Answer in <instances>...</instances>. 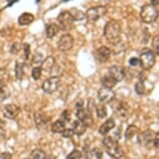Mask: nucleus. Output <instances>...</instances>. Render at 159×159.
<instances>
[{"label": "nucleus", "instance_id": "obj_11", "mask_svg": "<svg viewBox=\"0 0 159 159\" xmlns=\"http://www.w3.org/2000/svg\"><path fill=\"white\" fill-rule=\"evenodd\" d=\"M110 55H111V51H110L109 48L102 46L96 51L95 57L97 59V61H99V62H105L109 59Z\"/></svg>", "mask_w": 159, "mask_h": 159}, {"label": "nucleus", "instance_id": "obj_18", "mask_svg": "<svg viewBox=\"0 0 159 159\" xmlns=\"http://www.w3.org/2000/svg\"><path fill=\"white\" fill-rule=\"evenodd\" d=\"M101 83H102V85H103V88L111 89L113 86H116V81L110 76V75H106V76H104L101 79Z\"/></svg>", "mask_w": 159, "mask_h": 159}, {"label": "nucleus", "instance_id": "obj_4", "mask_svg": "<svg viewBox=\"0 0 159 159\" xmlns=\"http://www.w3.org/2000/svg\"><path fill=\"white\" fill-rule=\"evenodd\" d=\"M139 61V64H140V66H142L143 69H145V70H149V69H151L155 64L154 52L150 49L143 50L142 53H140Z\"/></svg>", "mask_w": 159, "mask_h": 159}, {"label": "nucleus", "instance_id": "obj_32", "mask_svg": "<svg viewBox=\"0 0 159 159\" xmlns=\"http://www.w3.org/2000/svg\"><path fill=\"white\" fill-rule=\"evenodd\" d=\"M8 96H10V91H8L7 86H3L1 91H0V100H5Z\"/></svg>", "mask_w": 159, "mask_h": 159}, {"label": "nucleus", "instance_id": "obj_16", "mask_svg": "<svg viewBox=\"0 0 159 159\" xmlns=\"http://www.w3.org/2000/svg\"><path fill=\"white\" fill-rule=\"evenodd\" d=\"M34 15H31L29 13H24L19 17L18 23H19L20 25L24 26V25H28V24H30L31 22H34Z\"/></svg>", "mask_w": 159, "mask_h": 159}, {"label": "nucleus", "instance_id": "obj_8", "mask_svg": "<svg viewBox=\"0 0 159 159\" xmlns=\"http://www.w3.org/2000/svg\"><path fill=\"white\" fill-rule=\"evenodd\" d=\"M74 45V38L71 34H66L64 35H61V38L59 39V41L57 42V47L59 50L61 51H68L70 50Z\"/></svg>", "mask_w": 159, "mask_h": 159}, {"label": "nucleus", "instance_id": "obj_17", "mask_svg": "<svg viewBox=\"0 0 159 159\" xmlns=\"http://www.w3.org/2000/svg\"><path fill=\"white\" fill-rule=\"evenodd\" d=\"M72 130H73L74 134H77V135H82V134L84 133L85 130H86V126L83 124L82 122H80L79 120H78V121L74 122Z\"/></svg>", "mask_w": 159, "mask_h": 159}, {"label": "nucleus", "instance_id": "obj_6", "mask_svg": "<svg viewBox=\"0 0 159 159\" xmlns=\"http://www.w3.org/2000/svg\"><path fill=\"white\" fill-rule=\"evenodd\" d=\"M57 21H58V24H59V29H62L65 31H68V30H71L72 27H73V23H74V20L72 16L70 15L69 11H62V13L59 14V16L57 17Z\"/></svg>", "mask_w": 159, "mask_h": 159}, {"label": "nucleus", "instance_id": "obj_22", "mask_svg": "<svg viewBox=\"0 0 159 159\" xmlns=\"http://www.w3.org/2000/svg\"><path fill=\"white\" fill-rule=\"evenodd\" d=\"M102 155H103L102 150L98 149V148H95L88 153V155H86V159H102Z\"/></svg>", "mask_w": 159, "mask_h": 159}, {"label": "nucleus", "instance_id": "obj_13", "mask_svg": "<svg viewBox=\"0 0 159 159\" xmlns=\"http://www.w3.org/2000/svg\"><path fill=\"white\" fill-rule=\"evenodd\" d=\"M109 75L116 80V82L122 81L125 77L124 69L122 67H119V66H113V67L109 69Z\"/></svg>", "mask_w": 159, "mask_h": 159}, {"label": "nucleus", "instance_id": "obj_3", "mask_svg": "<svg viewBox=\"0 0 159 159\" xmlns=\"http://www.w3.org/2000/svg\"><path fill=\"white\" fill-rule=\"evenodd\" d=\"M158 17L157 7H154L153 4H145L140 10V18L143 22L145 23H153L155 22Z\"/></svg>", "mask_w": 159, "mask_h": 159}, {"label": "nucleus", "instance_id": "obj_38", "mask_svg": "<svg viewBox=\"0 0 159 159\" xmlns=\"http://www.w3.org/2000/svg\"><path fill=\"white\" fill-rule=\"evenodd\" d=\"M18 45H19V43H15V44H14V46H13V48H11V53H14V54H17L18 51L20 50V48H19V47H17Z\"/></svg>", "mask_w": 159, "mask_h": 159}, {"label": "nucleus", "instance_id": "obj_42", "mask_svg": "<svg viewBox=\"0 0 159 159\" xmlns=\"http://www.w3.org/2000/svg\"><path fill=\"white\" fill-rule=\"evenodd\" d=\"M3 86H5V83H4L3 81H1V80H0V91H1Z\"/></svg>", "mask_w": 159, "mask_h": 159}, {"label": "nucleus", "instance_id": "obj_33", "mask_svg": "<svg viewBox=\"0 0 159 159\" xmlns=\"http://www.w3.org/2000/svg\"><path fill=\"white\" fill-rule=\"evenodd\" d=\"M153 48H154V50L156 51V54L159 55V38H158V35H156V37L153 39Z\"/></svg>", "mask_w": 159, "mask_h": 159}, {"label": "nucleus", "instance_id": "obj_2", "mask_svg": "<svg viewBox=\"0 0 159 159\" xmlns=\"http://www.w3.org/2000/svg\"><path fill=\"white\" fill-rule=\"evenodd\" d=\"M103 145H104L105 151L113 158H121L122 156L124 155L123 150L121 149V147L119 146L118 142H116L113 137H110V136L105 137L103 140Z\"/></svg>", "mask_w": 159, "mask_h": 159}, {"label": "nucleus", "instance_id": "obj_10", "mask_svg": "<svg viewBox=\"0 0 159 159\" xmlns=\"http://www.w3.org/2000/svg\"><path fill=\"white\" fill-rule=\"evenodd\" d=\"M78 120L80 122H82L86 127H91L94 123V120H93V116H92V113L91 111H89L88 109H79L77 110V113H76Z\"/></svg>", "mask_w": 159, "mask_h": 159}, {"label": "nucleus", "instance_id": "obj_26", "mask_svg": "<svg viewBox=\"0 0 159 159\" xmlns=\"http://www.w3.org/2000/svg\"><path fill=\"white\" fill-rule=\"evenodd\" d=\"M48 120H49V118H47L46 115H44V113H41V112L35 113V124L37 125H39V126L41 124L45 125Z\"/></svg>", "mask_w": 159, "mask_h": 159}, {"label": "nucleus", "instance_id": "obj_27", "mask_svg": "<svg viewBox=\"0 0 159 159\" xmlns=\"http://www.w3.org/2000/svg\"><path fill=\"white\" fill-rule=\"evenodd\" d=\"M137 132V128L135 127L134 125H130L129 127L127 128V130H126V133H125V136L127 139H131L132 137L136 134Z\"/></svg>", "mask_w": 159, "mask_h": 159}, {"label": "nucleus", "instance_id": "obj_41", "mask_svg": "<svg viewBox=\"0 0 159 159\" xmlns=\"http://www.w3.org/2000/svg\"><path fill=\"white\" fill-rule=\"evenodd\" d=\"M151 4H153L154 7H157L159 4V0H151Z\"/></svg>", "mask_w": 159, "mask_h": 159}, {"label": "nucleus", "instance_id": "obj_43", "mask_svg": "<svg viewBox=\"0 0 159 159\" xmlns=\"http://www.w3.org/2000/svg\"><path fill=\"white\" fill-rule=\"evenodd\" d=\"M62 2H66V1H69V0H61Z\"/></svg>", "mask_w": 159, "mask_h": 159}, {"label": "nucleus", "instance_id": "obj_28", "mask_svg": "<svg viewBox=\"0 0 159 159\" xmlns=\"http://www.w3.org/2000/svg\"><path fill=\"white\" fill-rule=\"evenodd\" d=\"M18 0H0V11H3L5 8L11 7Z\"/></svg>", "mask_w": 159, "mask_h": 159}, {"label": "nucleus", "instance_id": "obj_25", "mask_svg": "<svg viewBox=\"0 0 159 159\" xmlns=\"http://www.w3.org/2000/svg\"><path fill=\"white\" fill-rule=\"evenodd\" d=\"M16 77L19 80H21L24 77V65L22 62L17 61L16 64Z\"/></svg>", "mask_w": 159, "mask_h": 159}, {"label": "nucleus", "instance_id": "obj_35", "mask_svg": "<svg viewBox=\"0 0 159 159\" xmlns=\"http://www.w3.org/2000/svg\"><path fill=\"white\" fill-rule=\"evenodd\" d=\"M29 47H30V46H29L28 44L24 45V54H25V58H28L29 53H30V48H29Z\"/></svg>", "mask_w": 159, "mask_h": 159}, {"label": "nucleus", "instance_id": "obj_14", "mask_svg": "<svg viewBox=\"0 0 159 159\" xmlns=\"http://www.w3.org/2000/svg\"><path fill=\"white\" fill-rule=\"evenodd\" d=\"M115 126H116V123H115V121H113V119H108L106 122H104L103 124L100 126V128H99V132H100L102 135H105V134L108 133L111 129L115 128Z\"/></svg>", "mask_w": 159, "mask_h": 159}, {"label": "nucleus", "instance_id": "obj_7", "mask_svg": "<svg viewBox=\"0 0 159 159\" xmlns=\"http://www.w3.org/2000/svg\"><path fill=\"white\" fill-rule=\"evenodd\" d=\"M59 85H61V79H59V77H51L43 82L42 89L47 94H52L53 92H55L59 88Z\"/></svg>", "mask_w": 159, "mask_h": 159}, {"label": "nucleus", "instance_id": "obj_29", "mask_svg": "<svg viewBox=\"0 0 159 159\" xmlns=\"http://www.w3.org/2000/svg\"><path fill=\"white\" fill-rule=\"evenodd\" d=\"M135 92L139 95H143L146 93V86L143 81H139L135 84Z\"/></svg>", "mask_w": 159, "mask_h": 159}, {"label": "nucleus", "instance_id": "obj_31", "mask_svg": "<svg viewBox=\"0 0 159 159\" xmlns=\"http://www.w3.org/2000/svg\"><path fill=\"white\" fill-rule=\"evenodd\" d=\"M41 76H42V69L40 67L34 68V70H32V77H34V79L35 80L40 79Z\"/></svg>", "mask_w": 159, "mask_h": 159}, {"label": "nucleus", "instance_id": "obj_19", "mask_svg": "<svg viewBox=\"0 0 159 159\" xmlns=\"http://www.w3.org/2000/svg\"><path fill=\"white\" fill-rule=\"evenodd\" d=\"M58 31H59V27H58L57 24H55V23L49 24L46 28V34L49 39H52L53 37H55Z\"/></svg>", "mask_w": 159, "mask_h": 159}, {"label": "nucleus", "instance_id": "obj_15", "mask_svg": "<svg viewBox=\"0 0 159 159\" xmlns=\"http://www.w3.org/2000/svg\"><path fill=\"white\" fill-rule=\"evenodd\" d=\"M54 65H55L54 57H52V56H48V57L45 58V61H42L41 69L42 70H44L45 72H47V73H50V72L52 71L53 67H54Z\"/></svg>", "mask_w": 159, "mask_h": 159}, {"label": "nucleus", "instance_id": "obj_30", "mask_svg": "<svg viewBox=\"0 0 159 159\" xmlns=\"http://www.w3.org/2000/svg\"><path fill=\"white\" fill-rule=\"evenodd\" d=\"M81 158V152L78 150H74L67 156V159H80Z\"/></svg>", "mask_w": 159, "mask_h": 159}, {"label": "nucleus", "instance_id": "obj_45", "mask_svg": "<svg viewBox=\"0 0 159 159\" xmlns=\"http://www.w3.org/2000/svg\"><path fill=\"white\" fill-rule=\"evenodd\" d=\"M37 2H40V0H37Z\"/></svg>", "mask_w": 159, "mask_h": 159}, {"label": "nucleus", "instance_id": "obj_34", "mask_svg": "<svg viewBox=\"0 0 159 159\" xmlns=\"http://www.w3.org/2000/svg\"><path fill=\"white\" fill-rule=\"evenodd\" d=\"M61 134H62V136L66 137V139H70V137L73 136L74 132L72 129H65V130L61 132Z\"/></svg>", "mask_w": 159, "mask_h": 159}, {"label": "nucleus", "instance_id": "obj_24", "mask_svg": "<svg viewBox=\"0 0 159 159\" xmlns=\"http://www.w3.org/2000/svg\"><path fill=\"white\" fill-rule=\"evenodd\" d=\"M29 159H47V156L45 154V152H43L42 150H34L30 154Z\"/></svg>", "mask_w": 159, "mask_h": 159}, {"label": "nucleus", "instance_id": "obj_12", "mask_svg": "<svg viewBox=\"0 0 159 159\" xmlns=\"http://www.w3.org/2000/svg\"><path fill=\"white\" fill-rule=\"evenodd\" d=\"M19 112H20V108L15 104L5 105L3 108V116L7 119H10V120L16 119L18 115H19Z\"/></svg>", "mask_w": 159, "mask_h": 159}, {"label": "nucleus", "instance_id": "obj_37", "mask_svg": "<svg viewBox=\"0 0 159 159\" xmlns=\"http://www.w3.org/2000/svg\"><path fill=\"white\" fill-rule=\"evenodd\" d=\"M62 118H64L66 121H70L71 120V112L69 110H65L64 113H62Z\"/></svg>", "mask_w": 159, "mask_h": 159}, {"label": "nucleus", "instance_id": "obj_20", "mask_svg": "<svg viewBox=\"0 0 159 159\" xmlns=\"http://www.w3.org/2000/svg\"><path fill=\"white\" fill-rule=\"evenodd\" d=\"M69 13H70V15L72 16V18H73L74 21H80L85 18L84 13L80 10H78V8H71V10L69 11Z\"/></svg>", "mask_w": 159, "mask_h": 159}, {"label": "nucleus", "instance_id": "obj_21", "mask_svg": "<svg viewBox=\"0 0 159 159\" xmlns=\"http://www.w3.org/2000/svg\"><path fill=\"white\" fill-rule=\"evenodd\" d=\"M66 129V125H65V122L61 121V120H58V121H56L53 123L52 127H51V131L53 132V133H61L62 131H64Z\"/></svg>", "mask_w": 159, "mask_h": 159}, {"label": "nucleus", "instance_id": "obj_9", "mask_svg": "<svg viewBox=\"0 0 159 159\" xmlns=\"http://www.w3.org/2000/svg\"><path fill=\"white\" fill-rule=\"evenodd\" d=\"M113 98H115V93L112 89L101 88L98 91V99L101 102V104L110 103L113 100Z\"/></svg>", "mask_w": 159, "mask_h": 159}, {"label": "nucleus", "instance_id": "obj_5", "mask_svg": "<svg viewBox=\"0 0 159 159\" xmlns=\"http://www.w3.org/2000/svg\"><path fill=\"white\" fill-rule=\"evenodd\" d=\"M105 13H106V7H103V5H100V7L89 8V10L86 11V14L84 15H85L86 20H88L89 23H94L100 19L102 16H104Z\"/></svg>", "mask_w": 159, "mask_h": 159}, {"label": "nucleus", "instance_id": "obj_23", "mask_svg": "<svg viewBox=\"0 0 159 159\" xmlns=\"http://www.w3.org/2000/svg\"><path fill=\"white\" fill-rule=\"evenodd\" d=\"M96 111H97V116L99 119H103L107 115V109L104 104H98L96 105Z\"/></svg>", "mask_w": 159, "mask_h": 159}, {"label": "nucleus", "instance_id": "obj_40", "mask_svg": "<svg viewBox=\"0 0 159 159\" xmlns=\"http://www.w3.org/2000/svg\"><path fill=\"white\" fill-rule=\"evenodd\" d=\"M154 147L155 148H158V134L155 135V139H154Z\"/></svg>", "mask_w": 159, "mask_h": 159}, {"label": "nucleus", "instance_id": "obj_36", "mask_svg": "<svg viewBox=\"0 0 159 159\" xmlns=\"http://www.w3.org/2000/svg\"><path fill=\"white\" fill-rule=\"evenodd\" d=\"M129 64H130L132 67H136V66L139 64V58H136V57H132L130 58V61H129Z\"/></svg>", "mask_w": 159, "mask_h": 159}, {"label": "nucleus", "instance_id": "obj_44", "mask_svg": "<svg viewBox=\"0 0 159 159\" xmlns=\"http://www.w3.org/2000/svg\"><path fill=\"white\" fill-rule=\"evenodd\" d=\"M48 159H53V158H52V157H50V158H48Z\"/></svg>", "mask_w": 159, "mask_h": 159}, {"label": "nucleus", "instance_id": "obj_39", "mask_svg": "<svg viewBox=\"0 0 159 159\" xmlns=\"http://www.w3.org/2000/svg\"><path fill=\"white\" fill-rule=\"evenodd\" d=\"M0 158L1 159H11V155L10 153L5 152V153H2L1 155H0Z\"/></svg>", "mask_w": 159, "mask_h": 159}, {"label": "nucleus", "instance_id": "obj_1", "mask_svg": "<svg viewBox=\"0 0 159 159\" xmlns=\"http://www.w3.org/2000/svg\"><path fill=\"white\" fill-rule=\"evenodd\" d=\"M121 32H122V27L118 21L109 20L108 22L105 24L104 37L112 45L118 44L120 42V35H121Z\"/></svg>", "mask_w": 159, "mask_h": 159}]
</instances>
